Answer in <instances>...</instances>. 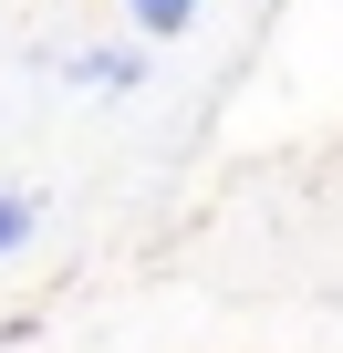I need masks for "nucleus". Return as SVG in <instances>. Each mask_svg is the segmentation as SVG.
Instances as JSON below:
<instances>
[{
  "instance_id": "nucleus-1",
  "label": "nucleus",
  "mask_w": 343,
  "mask_h": 353,
  "mask_svg": "<svg viewBox=\"0 0 343 353\" xmlns=\"http://www.w3.org/2000/svg\"><path fill=\"white\" fill-rule=\"evenodd\" d=\"M63 73H73V83H104V94H125V83H146V52H135V42H94V52H73Z\"/></svg>"
},
{
  "instance_id": "nucleus-2",
  "label": "nucleus",
  "mask_w": 343,
  "mask_h": 353,
  "mask_svg": "<svg viewBox=\"0 0 343 353\" xmlns=\"http://www.w3.org/2000/svg\"><path fill=\"white\" fill-rule=\"evenodd\" d=\"M135 11V32H156V42H177L188 21H198V0H125Z\"/></svg>"
},
{
  "instance_id": "nucleus-3",
  "label": "nucleus",
  "mask_w": 343,
  "mask_h": 353,
  "mask_svg": "<svg viewBox=\"0 0 343 353\" xmlns=\"http://www.w3.org/2000/svg\"><path fill=\"white\" fill-rule=\"evenodd\" d=\"M32 229H42V208H32L21 188H0V260H11V250H32Z\"/></svg>"
}]
</instances>
